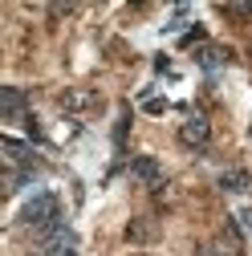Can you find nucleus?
<instances>
[{
    "instance_id": "f257e3e1",
    "label": "nucleus",
    "mask_w": 252,
    "mask_h": 256,
    "mask_svg": "<svg viewBox=\"0 0 252 256\" xmlns=\"http://www.w3.org/2000/svg\"><path fill=\"white\" fill-rule=\"evenodd\" d=\"M0 154H4V196H16V191L41 171V163H37L33 146H24V142H16L8 134L0 138Z\"/></svg>"
},
{
    "instance_id": "f03ea898",
    "label": "nucleus",
    "mask_w": 252,
    "mask_h": 256,
    "mask_svg": "<svg viewBox=\"0 0 252 256\" xmlns=\"http://www.w3.org/2000/svg\"><path fill=\"white\" fill-rule=\"evenodd\" d=\"M16 224L28 228V232H37V236H49L53 228H61V200H57V191H33L28 204L20 208Z\"/></svg>"
},
{
    "instance_id": "7ed1b4c3",
    "label": "nucleus",
    "mask_w": 252,
    "mask_h": 256,
    "mask_svg": "<svg viewBox=\"0 0 252 256\" xmlns=\"http://www.w3.org/2000/svg\"><path fill=\"white\" fill-rule=\"evenodd\" d=\"M0 118H4V122H24V130L33 134V138H41L37 118L28 114V98H24V90H16V86H4V90H0Z\"/></svg>"
},
{
    "instance_id": "20e7f679",
    "label": "nucleus",
    "mask_w": 252,
    "mask_h": 256,
    "mask_svg": "<svg viewBox=\"0 0 252 256\" xmlns=\"http://www.w3.org/2000/svg\"><path fill=\"white\" fill-rule=\"evenodd\" d=\"M28 256H78V236H74V228H53L49 236H41L37 244H33V252Z\"/></svg>"
},
{
    "instance_id": "39448f33",
    "label": "nucleus",
    "mask_w": 252,
    "mask_h": 256,
    "mask_svg": "<svg viewBox=\"0 0 252 256\" xmlns=\"http://www.w3.org/2000/svg\"><path fill=\"white\" fill-rule=\"evenodd\" d=\"M57 106L66 110V114H98L102 110V98L94 90H66L57 98Z\"/></svg>"
},
{
    "instance_id": "423d86ee",
    "label": "nucleus",
    "mask_w": 252,
    "mask_h": 256,
    "mask_svg": "<svg viewBox=\"0 0 252 256\" xmlns=\"http://www.w3.org/2000/svg\"><path fill=\"white\" fill-rule=\"evenodd\" d=\"M208 138H212V126H208L204 114H192V118L179 126V142H183V146H192V150H204Z\"/></svg>"
},
{
    "instance_id": "0eeeda50",
    "label": "nucleus",
    "mask_w": 252,
    "mask_h": 256,
    "mask_svg": "<svg viewBox=\"0 0 252 256\" xmlns=\"http://www.w3.org/2000/svg\"><path fill=\"white\" fill-rule=\"evenodd\" d=\"M216 252L220 256H244V240H240V220H228L224 232L216 236Z\"/></svg>"
},
{
    "instance_id": "6e6552de",
    "label": "nucleus",
    "mask_w": 252,
    "mask_h": 256,
    "mask_svg": "<svg viewBox=\"0 0 252 256\" xmlns=\"http://www.w3.org/2000/svg\"><path fill=\"white\" fill-rule=\"evenodd\" d=\"M216 187H220V191H228V196H240V191L252 187V175H248L244 167H228V171H220Z\"/></svg>"
},
{
    "instance_id": "1a4fd4ad",
    "label": "nucleus",
    "mask_w": 252,
    "mask_h": 256,
    "mask_svg": "<svg viewBox=\"0 0 252 256\" xmlns=\"http://www.w3.org/2000/svg\"><path fill=\"white\" fill-rule=\"evenodd\" d=\"M130 171H134V179H142L146 187H163V167L154 163L150 154H142V158H134V163H130Z\"/></svg>"
},
{
    "instance_id": "9d476101",
    "label": "nucleus",
    "mask_w": 252,
    "mask_h": 256,
    "mask_svg": "<svg viewBox=\"0 0 252 256\" xmlns=\"http://www.w3.org/2000/svg\"><path fill=\"white\" fill-rule=\"evenodd\" d=\"M228 61H232V49H224V45H204L200 49V70H208V74L224 70Z\"/></svg>"
},
{
    "instance_id": "9b49d317",
    "label": "nucleus",
    "mask_w": 252,
    "mask_h": 256,
    "mask_svg": "<svg viewBox=\"0 0 252 256\" xmlns=\"http://www.w3.org/2000/svg\"><path fill=\"white\" fill-rule=\"evenodd\" d=\"M224 16H252V4H220Z\"/></svg>"
},
{
    "instance_id": "f8f14e48",
    "label": "nucleus",
    "mask_w": 252,
    "mask_h": 256,
    "mask_svg": "<svg viewBox=\"0 0 252 256\" xmlns=\"http://www.w3.org/2000/svg\"><path fill=\"white\" fill-rule=\"evenodd\" d=\"M196 41H204V28H200V24H196V33H187V37H183V41H179V45H183V49H187V45H196Z\"/></svg>"
},
{
    "instance_id": "ddd939ff",
    "label": "nucleus",
    "mask_w": 252,
    "mask_h": 256,
    "mask_svg": "<svg viewBox=\"0 0 252 256\" xmlns=\"http://www.w3.org/2000/svg\"><path fill=\"white\" fill-rule=\"evenodd\" d=\"M240 224H244V228L252 232V208H244V212H240Z\"/></svg>"
},
{
    "instance_id": "4468645a",
    "label": "nucleus",
    "mask_w": 252,
    "mask_h": 256,
    "mask_svg": "<svg viewBox=\"0 0 252 256\" xmlns=\"http://www.w3.org/2000/svg\"><path fill=\"white\" fill-rule=\"evenodd\" d=\"M196 256H220L216 248H196Z\"/></svg>"
}]
</instances>
